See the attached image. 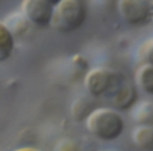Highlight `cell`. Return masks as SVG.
I'll return each instance as SVG.
<instances>
[{"instance_id": "cell-7", "label": "cell", "mask_w": 153, "mask_h": 151, "mask_svg": "<svg viewBox=\"0 0 153 151\" xmlns=\"http://www.w3.org/2000/svg\"><path fill=\"white\" fill-rule=\"evenodd\" d=\"M134 144L146 151H153V126L141 125L137 126L133 132Z\"/></svg>"}, {"instance_id": "cell-10", "label": "cell", "mask_w": 153, "mask_h": 151, "mask_svg": "<svg viewBox=\"0 0 153 151\" xmlns=\"http://www.w3.org/2000/svg\"><path fill=\"white\" fill-rule=\"evenodd\" d=\"M94 109L96 108L92 107V103L87 97H79L73 102L71 107V113L75 120L80 121V120L87 119Z\"/></svg>"}, {"instance_id": "cell-6", "label": "cell", "mask_w": 153, "mask_h": 151, "mask_svg": "<svg viewBox=\"0 0 153 151\" xmlns=\"http://www.w3.org/2000/svg\"><path fill=\"white\" fill-rule=\"evenodd\" d=\"M137 92L136 89L130 84H123L114 95L112 103L118 110H128L136 102Z\"/></svg>"}, {"instance_id": "cell-2", "label": "cell", "mask_w": 153, "mask_h": 151, "mask_svg": "<svg viewBox=\"0 0 153 151\" xmlns=\"http://www.w3.org/2000/svg\"><path fill=\"white\" fill-rule=\"evenodd\" d=\"M86 19V6L80 0H62L55 5L51 25L61 34L78 30Z\"/></svg>"}, {"instance_id": "cell-9", "label": "cell", "mask_w": 153, "mask_h": 151, "mask_svg": "<svg viewBox=\"0 0 153 151\" xmlns=\"http://www.w3.org/2000/svg\"><path fill=\"white\" fill-rule=\"evenodd\" d=\"M14 49V37L8 26L0 22V62L7 60Z\"/></svg>"}, {"instance_id": "cell-5", "label": "cell", "mask_w": 153, "mask_h": 151, "mask_svg": "<svg viewBox=\"0 0 153 151\" xmlns=\"http://www.w3.org/2000/svg\"><path fill=\"white\" fill-rule=\"evenodd\" d=\"M118 11L128 24L140 25L149 17V4L143 0H122L118 2Z\"/></svg>"}, {"instance_id": "cell-1", "label": "cell", "mask_w": 153, "mask_h": 151, "mask_svg": "<svg viewBox=\"0 0 153 151\" xmlns=\"http://www.w3.org/2000/svg\"><path fill=\"white\" fill-rule=\"evenodd\" d=\"M86 126L91 134L105 141L117 139L124 129V122L120 113L105 107L96 108L86 119Z\"/></svg>"}, {"instance_id": "cell-3", "label": "cell", "mask_w": 153, "mask_h": 151, "mask_svg": "<svg viewBox=\"0 0 153 151\" xmlns=\"http://www.w3.org/2000/svg\"><path fill=\"white\" fill-rule=\"evenodd\" d=\"M122 76L108 67H96L87 72L85 77V87L92 96H104L115 93L121 86Z\"/></svg>"}, {"instance_id": "cell-4", "label": "cell", "mask_w": 153, "mask_h": 151, "mask_svg": "<svg viewBox=\"0 0 153 151\" xmlns=\"http://www.w3.org/2000/svg\"><path fill=\"white\" fill-rule=\"evenodd\" d=\"M23 12L29 22L37 26H48L51 24L55 6L48 0H25L23 1Z\"/></svg>"}, {"instance_id": "cell-14", "label": "cell", "mask_w": 153, "mask_h": 151, "mask_svg": "<svg viewBox=\"0 0 153 151\" xmlns=\"http://www.w3.org/2000/svg\"><path fill=\"white\" fill-rule=\"evenodd\" d=\"M14 151H41V150L35 149V147H19V149H17Z\"/></svg>"}, {"instance_id": "cell-12", "label": "cell", "mask_w": 153, "mask_h": 151, "mask_svg": "<svg viewBox=\"0 0 153 151\" xmlns=\"http://www.w3.org/2000/svg\"><path fill=\"white\" fill-rule=\"evenodd\" d=\"M140 56L143 60V64H149L153 66V38L145 42L140 48Z\"/></svg>"}, {"instance_id": "cell-8", "label": "cell", "mask_w": 153, "mask_h": 151, "mask_svg": "<svg viewBox=\"0 0 153 151\" xmlns=\"http://www.w3.org/2000/svg\"><path fill=\"white\" fill-rule=\"evenodd\" d=\"M135 81L140 90L148 95H153V66L142 64L135 72Z\"/></svg>"}, {"instance_id": "cell-11", "label": "cell", "mask_w": 153, "mask_h": 151, "mask_svg": "<svg viewBox=\"0 0 153 151\" xmlns=\"http://www.w3.org/2000/svg\"><path fill=\"white\" fill-rule=\"evenodd\" d=\"M134 119L136 121H151L153 120V104L151 103H141L134 110Z\"/></svg>"}, {"instance_id": "cell-13", "label": "cell", "mask_w": 153, "mask_h": 151, "mask_svg": "<svg viewBox=\"0 0 153 151\" xmlns=\"http://www.w3.org/2000/svg\"><path fill=\"white\" fill-rule=\"evenodd\" d=\"M76 151V147L71 141H61V149H57V151Z\"/></svg>"}]
</instances>
